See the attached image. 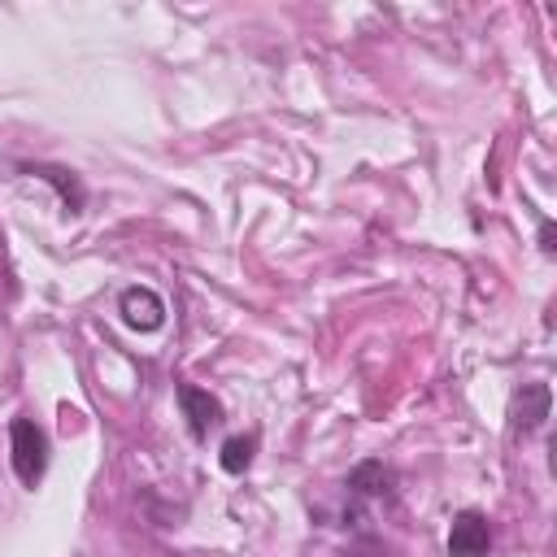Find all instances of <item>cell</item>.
I'll return each instance as SVG.
<instances>
[{"instance_id":"3","label":"cell","mask_w":557,"mask_h":557,"mask_svg":"<svg viewBox=\"0 0 557 557\" xmlns=\"http://www.w3.org/2000/svg\"><path fill=\"white\" fill-rule=\"evenodd\" d=\"M492 548V527L479 509H461L448 527V557H483Z\"/></svg>"},{"instance_id":"7","label":"cell","mask_w":557,"mask_h":557,"mask_svg":"<svg viewBox=\"0 0 557 557\" xmlns=\"http://www.w3.org/2000/svg\"><path fill=\"white\" fill-rule=\"evenodd\" d=\"M26 174H35V178L52 183V187L61 191V200H65V209H70V213H78V209H83V187H78V178H74L70 170H61V165H26Z\"/></svg>"},{"instance_id":"1","label":"cell","mask_w":557,"mask_h":557,"mask_svg":"<svg viewBox=\"0 0 557 557\" xmlns=\"http://www.w3.org/2000/svg\"><path fill=\"white\" fill-rule=\"evenodd\" d=\"M13 470L26 487H35L48 470V440L30 418H13Z\"/></svg>"},{"instance_id":"9","label":"cell","mask_w":557,"mask_h":557,"mask_svg":"<svg viewBox=\"0 0 557 557\" xmlns=\"http://www.w3.org/2000/svg\"><path fill=\"white\" fill-rule=\"evenodd\" d=\"M540 248H544V252H553V226H548V222L540 226Z\"/></svg>"},{"instance_id":"6","label":"cell","mask_w":557,"mask_h":557,"mask_svg":"<svg viewBox=\"0 0 557 557\" xmlns=\"http://www.w3.org/2000/svg\"><path fill=\"white\" fill-rule=\"evenodd\" d=\"M348 492L357 496H392V470L383 461H361L352 474H348Z\"/></svg>"},{"instance_id":"8","label":"cell","mask_w":557,"mask_h":557,"mask_svg":"<svg viewBox=\"0 0 557 557\" xmlns=\"http://www.w3.org/2000/svg\"><path fill=\"white\" fill-rule=\"evenodd\" d=\"M252 453H257V435H231L222 444V470L226 474H244L252 466Z\"/></svg>"},{"instance_id":"4","label":"cell","mask_w":557,"mask_h":557,"mask_svg":"<svg viewBox=\"0 0 557 557\" xmlns=\"http://www.w3.org/2000/svg\"><path fill=\"white\" fill-rule=\"evenodd\" d=\"M117 313H122V322L131 331H157L165 322V305H161V296L152 287H126L117 296Z\"/></svg>"},{"instance_id":"5","label":"cell","mask_w":557,"mask_h":557,"mask_svg":"<svg viewBox=\"0 0 557 557\" xmlns=\"http://www.w3.org/2000/svg\"><path fill=\"white\" fill-rule=\"evenodd\" d=\"M178 405H183L187 431H191L196 440H205V435L222 422V400H218V396H209V392H205V387H196V383H183V387H178Z\"/></svg>"},{"instance_id":"2","label":"cell","mask_w":557,"mask_h":557,"mask_svg":"<svg viewBox=\"0 0 557 557\" xmlns=\"http://www.w3.org/2000/svg\"><path fill=\"white\" fill-rule=\"evenodd\" d=\"M548 405H553L548 383H522V387L513 392V400H509V431H513V435L540 431L544 418H548Z\"/></svg>"}]
</instances>
